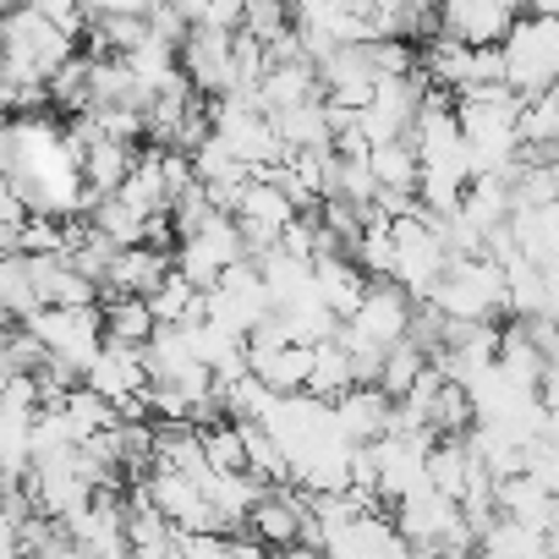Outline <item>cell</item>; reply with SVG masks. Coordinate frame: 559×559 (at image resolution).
Segmentation results:
<instances>
[{
	"label": "cell",
	"mask_w": 559,
	"mask_h": 559,
	"mask_svg": "<svg viewBox=\"0 0 559 559\" xmlns=\"http://www.w3.org/2000/svg\"><path fill=\"white\" fill-rule=\"evenodd\" d=\"M493 56H499V83L515 99H532V94L554 88V78H559V23L515 12V23H510V34L499 39Z\"/></svg>",
	"instance_id": "6da1fadb"
},
{
	"label": "cell",
	"mask_w": 559,
	"mask_h": 559,
	"mask_svg": "<svg viewBox=\"0 0 559 559\" xmlns=\"http://www.w3.org/2000/svg\"><path fill=\"white\" fill-rule=\"evenodd\" d=\"M428 308L444 324H493L504 313V274L488 258H450Z\"/></svg>",
	"instance_id": "7a4b0ae2"
},
{
	"label": "cell",
	"mask_w": 559,
	"mask_h": 559,
	"mask_svg": "<svg viewBox=\"0 0 559 559\" xmlns=\"http://www.w3.org/2000/svg\"><path fill=\"white\" fill-rule=\"evenodd\" d=\"M23 330L39 341V352H45L50 362L72 368L78 379H83V368H88V362L99 357V346H105L99 308H39Z\"/></svg>",
	"instance_id": "3957f363"
},
{
	"label": "cell",
	"mask_w": 559,
	"mask_h": 559,
	"mask_svg": "<svg viewBox=\"0 0 559 559\" xmlns=\"http://www.w3.org/2000/svg\"><path fill=\"white\" fill-rule=\"evenodd\" d=\"M510 23H515V7H499V0H455V7L433 12V39L461 45V50H499Z\"/></svg>",
	"instance_id": "277c9868"
},
{
	"label": "cell",
	"mask_w": 559,
	"mask_h": 559,
	"mask_svg": "<svg viewBox=\"0 0 559 559\" xmlns=\"http://www.w3.org/2000/svg\"><path fill=\"white\" fill-rule=\"evenodd\" d=\"M302 521H308V493H297V488H263V499L247 510L241 532L263 554H286V548L302 543Z\"/></svg>",
	"instance_id": "5b68a950"
},
{
	"label": "cell",
	"mask_w": 559,
	"mask_h": 559,
	"mask_svg": "<svg viewBox=\"0 0 559 559\" xmlns=\"http://www.w3.org/2000/svg\"><path fill=\"white\" fill-rule=\"evenodd\" d=\"M94 401H105L110 412L121 406V401H138L143 390H148V373H143V352H132V346H116V341H105L99 346V357L83 368V379H78Z\"/></svg>",
	"instance_id": "8992f818"
},
{
	"label": "cell",
	"mask_w": 559,
	"mask_h": 559,
	"mask_svg": "<svg viewBox=\"0 0 559 559\" xmlns=\"http://www.w3.org/2000/svg\"><path fill=\"white\" fill-rule=\"evenodd\" d=\"M406 324H412V302L390 286V280H368V292L357 302V313L346 319V330L379 352H390L395 341H406Z\"/></svg>",
	"instance_id": "52a82bcc"
},
{
	"label": "cell",
	"mask_w": 559,
	"mask_h": 559,
	"mask_svg": "<svg viewBox=\"0 0 559 559\" xmlns=\"http://www.w3.org/2000/svg\"><path fill=\"white\" fill-rule=\"evenodd\" d=\"M165 274H170V252L127 247V252H116V263H110V280H105L99 302H105V297H138V302H148V297L165 286Z\"/></svg>",
	"instance_id": "ba28073f"
},
{
	"label": "cell",
	"mask_w": 559,
	"mask_h": 559,
	"mask_svg": "<svg viewBox=\"0 0 559 559\" xmlns=\"http://www.w3.org/2000/svg\"><path fill=\"white\" fill-rule=\"evenodd\" d=\"M330 423H335V433H341L352 450L379 444L384 428H390V401H384L379 390H346L341 401H330Z\"/></svg>",
	"instance_id": "9c48e42d"
},
{
	"label": "cell",
	"mask_w": 559,
	"mask_h": 559,
	"mask_svg": "<svg viewBox=\"0 0 559 559\" xmlns=\"http://www.w3.org/2000/svg\"><path fill=\"white\" fill-rule=\"evenodd\" d=\"M28 280H34L39 308H99V292L67 258H28Z\"/></svg>",
	"instance_id": "30bf717a"
},
{
	"label": "cell",
	"mask_w": 559,
	"mask_h": 559,
	"mask_svg": "<svg viewBox=\"0 0 559 559\" xmlns=\"http://www.w3.org/2000/svg\"><path fill=\"white\" fill-rule=\"evenodd\" d=\"M504 230H510L515 252L532 269H548L554 274V258H559V209H521V203H510Z\"/></svg>",
	"instance_id": "8fae6325"
},
{
	"label": "cell",
	"mask_w": 559,
	"mask_h": 559,
	"mask_svg": "<svg viewBox=\"0 0 559 559\" xmlns=\"http://www.w3.org/2000/svg\"><path fill=\"white\" fill-rule=\"evenodd\" d=\"M313 99H319V72H313V61L269 67V72H263V83H258V110H263V116L297 110V105H313Z\"/></svg>",
	"instance_id": "7c38bea8"
},
{
	"label": "cell",
	"mask_w": 559,
	"mask_h": 559,
	"mask_svg": "<svg viewBox=\"0 0 559 559\" xmlns=\"http://www.w3.org/2000/svg\"><path fill=\"white\" fill-rule=\"evenodd\" d=\"M362 292H368V280H362L346 258H319V263H313V297H319V308H324L335 324H346V319L357 313Z\"/></svg>",
	"instance_id": "4fadbf2b"
},
{
	"label": "cell",
	"mask_w": 559,
	"mask_h": 559,
	"mask_svg": "<svg viewBox=\"0 0 559 559\" xmlns=\"http://www.w3.org/2000/svg\"><path fill=\"white\" fill-rule=\"evenodd\" d=\"M99 324H105V341H116V346H132V352H143L148 341H154V313H148V302H138V297H105L99 302Z\"/></svg>",
	"instance_id": "5bb4252c"
},
{
	"label": "cell",
	"mask_w": 559,
	"mask_h": 559,
	"mask_svg": "<svg viewBox=\"0 0 559 559\" xmlns=\"http://www.w3.org/2000/svg\"><path fill=\"white\" fill-rule=\"evenodd\" d=\"M362 165H368V176H373V192H417V154H412L406 138L368 148Z\"/></svg>",
	"instance_id": "9a60e30c"
},
{
	"label": "cell",
	"mask_w": 559,
	"mask_h": 559,
	"mask_svg": "<svg viewBox=\"0 0 559 559\" xmlns=\"http://www.w3.org/2000/svg\"><path fill=\"white\" fill-rule=\"evenodd\" d=\"M352 390V368H346V352L335 346V341H319L313 352H308V384H302V395H313V401H341Z\"/></svg>",
	"instance_id": "2e32d148"
},
{
	"label": "cell",
	"mask_w": 559,
	"mask_h": 559,
	"mask_svg": "<svg viewBox=\"0 0 559 559\" xmlns=\"http://www.w3.org/2000/svg\"><path fill=\"white\" fill-rule=\"evenodd\" d=\"M423 373H428V357H423L412 341H395V346L384 352V362H379L373 390H379L384 401H406V395L423 384Z\"/></svg>",
	"instance_id": "e0dca14e"
},
{
	"label": "cell",
	"mask_w": 559,
	"mask_h": 559,
	"mask_svg": "<svg viewBox=\"0 0 559 559\" xmlns=\"http://www.w3.org/2000/svg\"><path fill=\"white\" fill-rule=\"evenodd\" d=\"M34 313H39V297H34V280H28V258L23 252L0 258V319L28 324Z\"/></svg>",
	"instance_id": "ac0fdd59"
},
{
	"label": "cell",
	"mask_w": 559,
	"mask_h": 559,
	"mask_svg": "<svg viewBox=\"0 0 559 559\" xmlns=\"http://www.w3.org/2000/svg\"><path fill=\"white\" fill-rule=\"evenodd\" d=\"M554 138H559V94L543 88V94L521 99V110H515V143L521 148H554Z\"/></svg>",
	"instance_id": "d6986e66"
},
{
	"label": "cell",
	"mask_w": 559,
	"mask_h": 559,
	"mask_svg": "<svg viewBox=\"0 0 559 559\" xmlns=\"http://www.w3.org/2000/svg\"><path fill=\"white\" fill-rule=\"evenodd\" d=\"M292 28V12L286 7H274V0H252V7H241V28L236 34H247L252 45H269V39H280Z\"/></svg>",
	"instance_id": "ffe728a7"
},
{
	"label": "cell",
	"mask_w": 559,
	"mask_h": 559,
	"mask_svg": "<svg viewBox=\"0 0 559 559\" xmlns=\"http://www.w3.org/2000/svg\"><path fill=\"white\" fill-rule=\"evenodd\" d=\"M23 521H12L7 510H0V559H23Z\"/></svg>",
	"instance_id": "44dd1931"
},
{
	"label": "cell",
	"mask_w": 559,
	"mask_h": 559,
	"mask_svg": "<svg viewBox=\"0 0 559 559\" xmlns=\"http://www.w3.org/2000/svg\"><path fill=\"white\" fill-rule=\"evenodd\" d=\"M12 252H17V230L0 225V258H12Z\"/></svg>",
	"instance_id": "7402d4cb"
},
{
	"label": "cell",
	"mask_w": 559,
	"mask_h": 559,
	"mask_svg": "<svg viewBox=\"0 0 559 559\" xmlns=\"http://www.w3.org/2000/svg\"><path fill=\"white\" fill-rule=\"evenodd\" d=\"M280 559H324V554H319V548H308V543H297V548H286Z\"/></svg>",
	"instance_id": "603a6c76"
}]
</instances>
